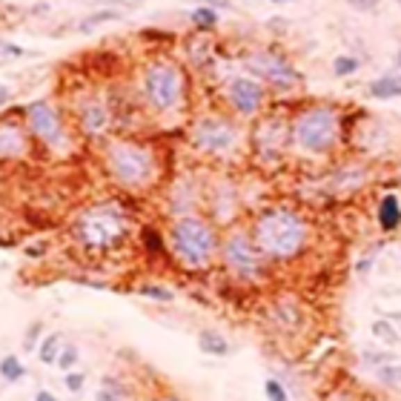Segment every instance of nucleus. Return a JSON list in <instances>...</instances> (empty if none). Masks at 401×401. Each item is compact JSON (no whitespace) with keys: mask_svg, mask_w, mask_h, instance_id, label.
<instances>
[{"mask_svg":"<svg viewBox=\"0 0 401 401\" xmlns=\"http://www.w3.org/2000/svg\"><path fill=\"white\" fill-rule=\"evenodd\" d=\"M252 238L267 261H298L310 249L313 229L298 209L293 206H267L255 215Z\"/></svg>","mask_w":401,"mask_h":401,"instance_id":"1","label":"nucleus"},{"mask_svg":"<svg viewBox=\"0 0 401 401\" xmlns=\"http://www.w3.org/2000/svg\"><path fill=\"white\" fill-rule=\"evenodd\" d=\"M132 235V215L117 201L89 204L72 221V238L86 252H112Z\"/></svg>","mask_w":401,"mask_h":401,"instance_id":"2","label":"nucleus"},{"mask_svg":"<svg viewBox=\"0 0 401 401\" xmlns=\"http://www.w3.org/2000/svg\"><path fill=\"white\" fill-rule=\"evenodd\" d=\"M341 140V112L327 104H313L290 117V147L301 155H329Z\"/></svg>","mask_w":401,"mask_h":401,"instance_id":"3","label":"nucleus"},{"mask_svg":"<svg viewBox=\"0 0 401 401\" xmlns=\"http://www.w3.org/2000/svg\"><path fill=\"white\" fill-rule=\"evenodd\" d=\"M218 249H221V238L212 221L201 215L175 218L170 229V252L183 270H193V272L209 270L215 264Z\"/></svg>","mask_w":401,"mask_h":401,"instance_id":"4","label":"nucleus"},{"mask_svg":"<svg viewBox=\"0 0 401 401\" xmlns=\"http://www.w3.org/2000/svg\"><path fill=\"white\" fill-rule=\"evenodd\" d=\"M104 163H106L109 178L129 193L147 190V186H152L158 178L155 152L144 144H138V140H126V138L112 140L104 152Z\"/></svg>","mask_w":401,"mask_h":401,"instance_id":"5","label":"nucleus"},{"mask_svg":"<svg viewBox=\"0 0 401 401\" xmlns=\"http://www.w3.org/2000/svg\"><path fill=\"white\" fill-rule=\"evenodd\" d=\"M221 264L227 267L229 275H235L244 284H255L267 275V258L258 249L252 232L244 227H232L224 238H221V249H218Z\"/></svg>","mask_w":401,"mask_h":401,"instance_id":"6","label":"nucleus"},{"mask_svg":"<svg viewBox=\"0 0 401 401\" xmlns=\"http://www.w3.org/2000/svg\"><path fill=\"white\" fill-rule=\"evenodd\" d=\"M140 92L155 112H175L186 95L183 69L172 60H152L140 78Z\"/></svg>","mask_w":401,"mask_h":401,"instance_id":"7","label":"nucleus"},{"mask_svg":"<svg viewBox=\"0 0 401 401\" xmlns=\"http://www.w3.org/2000/svg\"><path fill=\"white\" fill-rule=\"evenodd\" d=\"M244 66L252 72L255 81H261L267 89L275 92H293L301 86V72L295 63L281 55L278 49H252L244 55Z\"/></svg>","mask_w":401,"mask_h":401,"instance_id":"8","label":"nucleus"},{"mask_svg":"<svg viewBox=\"0 0 401 401\" xmlns=\"http://www.w3.org/2000/svg\"><path fill=\"white\" fill-rule=\"evenodd\" d=\"M190 138H193V144L204 155L224 158V155H232L235 149H238L241 132H238V126L229 121V117H224V115H206V117H201V121H195Z\"/></svg>","mask_w":401,"mask_h":401,"instance_id":"9","label":"nucleus"},{"mask_svg":"<svg viewBox=\"0 0 401 401\" xmlns=\"http://www.w3.org/2000/svg\"><path fill=\"white\" fill-rule=\"evenodd\" d=\"M26 126L40 147L52 152L69 149V132L63 126V117L49 101H35L26 106Z\"/></svg>","mask_w":401,"mask_h":401,"instance_id":"10","label":"nucleus"},{"mask_svg":"<svg viewBox=\"0 0 401 401\" xmlns=\"http://www.w3.org/2000/svg\"><path fill=\"white\" fill-rule=\"evenodd\" d=\"M252 155L261 163H275L290 149V121L281 115H264L249 135Z\"/></svg>","mask_w":401,"mask_h":401,"instance_id":"11","label":"nucleus"},{"mask_svg":"<svg viewBox=\"0 0 401 401\" xmlns=\"http://www.w3.org/2000/svg\"><path fill=\"white\" fill-rule=\"evenodd\" d=\"M227 104L235 115L255 117L267 104V86L255 78H247V75L229 78L227 81Z\"/></svg>","mask_w":401,"mask_h":401,"instance_id":"12","label":"nucleus"},{"mask_svg":"<svg viewBox=\"0 0 401 401\" xmlns=\"http://www.w3.org/2000/svg\"><path fill=\"white\" fill-rule=\"evenodd\" d=\"M29 155V126L0 117V161H23Z\"/></svg>","mask_w":401,"mask_h":401,"instance_id":"13","label":"nucleus"},{"mask_svg":"<svg viewBox=\"0 0 401 401\" xmlns=\"http://www.w3.org/2000/svg\"><path fill=\"white\" fill-rule=\"evenodd\" d=\"M78 124H81V132L89 135V138H98L106 132L109 126V109L98 101V98H83L81 106H78Z\"/></svg>","mask_w":401,"mask_h":401,"instance_id":"14","label":"nucleus"},{"mask_svg":"<svg viewBox=\"0 0 401 401\" xmlns=\"http://www.w3.org/2000/svg\"><path fill=\"white\" fill-rule=\"evenodd\" d=\"M270 321L275 327H281L287 336L298 333V329L304 327V310H301V304L293 301V298H284V301H278L272 304V313H270Z\"/></svg>","mask_w":401,"mask_h":401,"instance_id":"15","label":"nucleus"},{"mask_svg":"<svg viewBox=\"0 0 401 401\" xmlns=\"http://www.w3.org/2000/svg\"><path fill=\"white\" fill-rule=\"evenodd\" d=\"M95 401H138V393L121 375H104L101 387L95 393Z\"/></svg>","mask_w":401,"mask_h":401,"instance_id":"16","label":"nucleus"},{"mask_svg":"<svg viewBox=\"0 0 401 401\" xmlns=\"http://www.w3.org/2000/svg\"><path fill=\"white\" fill-rule=\"evenodd\" d=\"M375 221H379L382 232H395L401 227V201L395 193L382 195L379 201V212H375Z\"/></svg>","mask_w":401,"mask_h":401,"instance_id":"17","label":"nucleus"},{"mask_svg":"<svg viewBox=\"0 0 401 401\" xmlns=\"http://www.w3.org/2000/svg\"><path fill=\"white\" fill-rule=\"evenodd\" d=\"M364 175H367L364 167L350 163V167L338 170L333 178H329V186H333V193H352V190H359V186L364 183Z\"/></svg>","mask_w":401,"mask_h":401,"instance_id":"18","label":"nucleus"},{"mask_svg":"<svg viewBox=\"0 0 401 401\" xmlns=\"http://www.w3.org/2000/svg\"><path fill=\"white\" fill-rule=\"evenodd\" d=\"M198 350L204 352V356L224 359V356H229V341L224 338V333H218V329H201L198 333Z\"/></svg>","mask_w":401,"mask_h":401,"instance_id":"19","label":"nucleus"},{"mask_svg":"<svg viewBox=\"0 0 401 401\" xmlns=\"http://www.w3.org/2000/svg\"><path fill=\"white\" fill-rule=\"evenodd\" d=\"M370 98L375 101H393V98H401V75L390 72V75H382V78H375L370 86Z\"/></svg>","mask_w":401,"mask_h":401,"instance_id":"20","label":"nucleus"},{"mask_svg":"<svg viewBox=\"0 0 401 401\" xmlns=\"http://www.w3.org/2000/svg\"><path fill=\"white\" fill-rule=\"evenodd\" d=\"M60 347H63V336L60 333H49V336H43L40 344H38V361L46 364V367H52L60 356Z\"/></svg>","mask_w":401,"mask_h":401,"instance_id":"21","label":"nucleus"},{"mask_svg":"<svg viewBox=\"0 0 401 401\" xmlns=\"http://www.w3.org/2000/svg\"><path fill=\"white\" fill-rule=\"evenodd\" d=\"M0 379L3 382H9V384H17V382H23L26 379V364H23L17 356H3L0 359Z\"/></svg>","mask_w":401,"mask_h":401,"instance_id":"22","label":"nucleus"},{"mask_svg":"<svg viewBox=\"0 0 401 401\" xmlns=\"http://www.w3.org/2000/svg\"><path fill=\"white\" fill-rule=\"evenodd\" d=\"M190 20H193V26L201 29V32H209V29H215L218 26V9H212V6H204L198 3L193 12H190Z\"/></svg>","mask_w":401,"mask_h":401,"instance_id":"23","label":"nucleus"},{"mask_svg":"<svg viewBox=\"0 0 401 401\" xmlns=\"http://www.w3.org/2000/svg\"><path fill=\"white\" fill-rule=\"evenodd\" d=\"M140 244H144V249L155 258L167 255V247H163V238H161V232L155 227H140Z\"/></svg>","mask_w":401,"mask_h":401,"instance_id":"24","label":"nucleus"},{"mask_svg":"<svg viewBox=\"0 0 401 401\" xmlns=\"http://www.w3.org/2000/svg\"><path fill=\"white\" fill-rule=\"evenodd\" d=\"M78 361H81V347L72 344V341H63L60 356H58L55 367H58L60 373H69V370H75V367H78Z\"/></svg>","mask_w":401,"mask_h":401,"instance_id":"25","label":"nucleus"},{"mask_svg":"<svg viewBox=\"0 0 401 401\" xmlns=\"http://www.w3.org/2000/svg\"><path fill=\"white\" fill-rule=\"evenodd\" d=\"M370 329H373V336L379 338L382 344H390V347H393V344H398V341H401V338H398V329L393 327V321H390V318H379V321H373V327H370Z\"/></svg>","mask_w":401,"mask_h":401,"instance_id":"26","label":"nucleus"},{"mask_svg":"<svg viewBox=\"0 0 401 401\" xmlns=\"http://www.w3.org/2000/svg\"><path fill=\"white\" fill-rule=\"evenodd\" d=\"M138 295H144L149 301H161V304H172L175 301V293L170 287H163V284H140Z\"/></svg>","mask_w":401,"mask_h":401,"instance_id":"27","label":"nucleus"},{"mask_svg":"<svg viewBox=\"0 0 401 401\" xmlns=\"http://www.w3.org/2000/svg\"><path fill=\"white\" fill-rule=\"evenodd\" d=\"M117 17H121V12H117V9H101V12H95V15H89L86 20H81L78 29H81V32H92L95 26H101V23H109V20H117Z\"/></svg>","mask_w":401,"mask_h":401,"instance_id":"28","label":"nucleus"},{"mask_svg":"<svg viewBox=\"0 0 401 401\" xmlns=\"http://www.w3.org/2000/svg\"><path fill=\"white\" fill-rule=\"evenodd\" d=\"M375 379H379L384 387H398L401 384V361H390L384 367L375 370Z\"/></svg>","mask_w":401,"mask_h":401,"instance_id":"29","label":"nucleus"},{"mask_svg":"<svg viewBox=\"0 0 401 401\" xmlns=\"http://www.w3.org/2000/svg\"><path fill=\"white\" fill-rule=\"evenodd\" d=\"M359 69H361V60H359V58H352V55H338V58L333 60V72H336L338 78L356 75Z\"/></svg>","mask_w":401,"mask_h":401,"instance_id":"30","label":"nucleus"},{"mask_svg":"<svg viewBox=\"0 0 401 401\" xmlns=\"http://www.w3.org/2000/svg\"><path fill=\"white\" fill-rule=\"evenodd\" d=\"M361 361H364L370 370H379V367L395 361V356H393V352H387V350H361Z\"/></svg>","mask_w":401,"mask_h":401,"instance_id":"31","label":"nucleus"},{"mask_svg":"<svg viewBox=\"0 0 401 401\" xmlns=\"http://www.w3.org/2000/svg\"><path fill=\"white\" fill-rule=\"evenodd\" d=\"M40 336H43V321H32V324L26 327V336H23V350L35 352L38 344H40Z\"/></svg>","mask_w":401,"mask_h":401,"instance_id":"32","label":"nucleus"},{"mask_svg":"<svg viewBox=\"0 0 401 401\" xmlns=\"http://www.w3.org/2000/svg\"><path fill=\"white\" fill-rule=\"evenodd\" d=\"M264 395H267V401H290L287 387L281 384L278 379H267L264 382Z\"/></svg>","mask_w":401,"mask_h":401,"instance_id":"33","label":"nucleus"},{"mask_svg":"<svg viewBox=\"0 0 401 401\" xmlns=\"http://www.w3.org/2000/svg\"><path fill=\"white\" fill-rule=\"evenodd\" d=\"M63 387L69 390V393H83V387H86V373H78V370H69V373H63Z\"/></svg>","mask_w":401,"mask_h":401,"instance_id":"34","label":"nucleus"},{"mask_svg":"<svg viewBox=\"0 0 401 401\" xmlns=\"http://www.w3.org/2000/svg\"><path fill=\"white\" fill-rule=\"evenodd\" d=\"M26 52H23V46L17 43H9V40H0V60H6V58H23Z\"/></svg>","mask_w":401,"mask_h":401,"instance_id":"35","label":"nucleus"},{"mask_svg":"<svg viewBox=\"0 0 401 401\" xmlns=\"http://www.w3.org/2000/svg\"><path fill=\"white\" fill-rule=\"evenodd\" d=\"M379 3H382V0H347V6L356 9V12H373Z\"/></svg>","mask_w":401,"mask_h":401,"instance_id":"36","label":"nucleus"},{"mask_svg":"<svg viewBox=\"0 0 401 401\" xmlns=\"http://www.w3.org/2000/svg\"><path fill=\"white\" fill-rule=\"evenodd\" d=\"M198 3H204V6H212V9H218V6L229 9V0H198Z\"/></svg>","mask_w":401,"mask_h":401,"instance_id":"37","label":"nucleus"},{"mask_svg":"<svg viewBox=\"0 0 401 401\" xmlns=\"http://www.w3.org/2000/svg\"><path fill=\"white\" fill-rule=\"evenodd\" d=\"M370 267H373V255H367V258H361V261H359V272H361V275H367Z\"/></svg>","mask_w":401,"mask_h":401,"instance_id":"38","label":"nucleus"},{"mask_svg":"<svg viewBox=\"0 0 401 401\" xmlns=\"http://www.w3.org/2000/svg\"><path fill=\"white\" fill-rule=\"evenodd\" d=\"M35 401H58V398H55V393H49V390H38V393H35Z\"/></svg>","mask_w":401,"mask_h":401,"instance_id":"39","label":"nucleus"},{"mask_svg":"<svg viewBox=\"0 0 401 401\" xmlns=\"http://www.w3.org/2000/svg\"><path fill=\"white\" fill-rule=\"evenodd\" d=\"M149 401H183V398L175 395V393H167V395H158V398H149Z\"/></svg>","mask_w":401,"mask_h":401,"instance_id":"40","label":"nucleus"},{"mask_svg":"<svg viewBox=\"0 0 401 401\" xmlns=\"http://www.w3.org/2000/svg\"><path fill=\"white\" fill-rule=\"evenodd\" d=\"M6 101H9V89H6L3 83H0V106H3Z\"/></svg>","mask_w":401,"mask_h":401,"instance_id":"41","label":"nucleus"},{"mask_svg":"<svg viewBox=\"0 0 401 401\" xmlns=\"http://www.w3.org/2000/svg\"><path fill=\"white\" fill-rule=\"evenodd\" d=\"M270 3H290V0H270Z\"/></svg>","mask_w":401,"mask_h":401,"instance_id":"42","label":"nucleus"},{"mask_svg":"<svg viewBox=\"0 0 401 401\" xmlns=\"http://www.w3.org/2000/svg\"><path fill=\"white\" fill-rule=\"evenodd\" d=\"M395 63H398V69H401V49H398V58H395Z\"/></svg>","mask_w":401,"mask_h":401,"instance_id":"43","label":"nucleus"},{"mask_svg":"<svg viewBox=\"0 0 401 401\" xmlns=\"http://www.w3.org/2000/svg\"><path fill=\"white\" fill-rule=\"evenodd\" d=\"M398 3H401V0H398Z\"/></svg>","mask_w":401,"mask_h":401,"instance_id":"44","label":"nucleus"},{"mask_svg":"<svg viewBox=\"0 0 401 401\" xmlns=\"http://www.w3.org/2000/svg\"><path fill=\"white\" fill-rule=\"evenodd\" d=\"M359 401H361V398H359Z\"/></svg>","mask_w":401,"mask_h":401,"instance_id":"45","label":"nucleus"}]
</instances>
